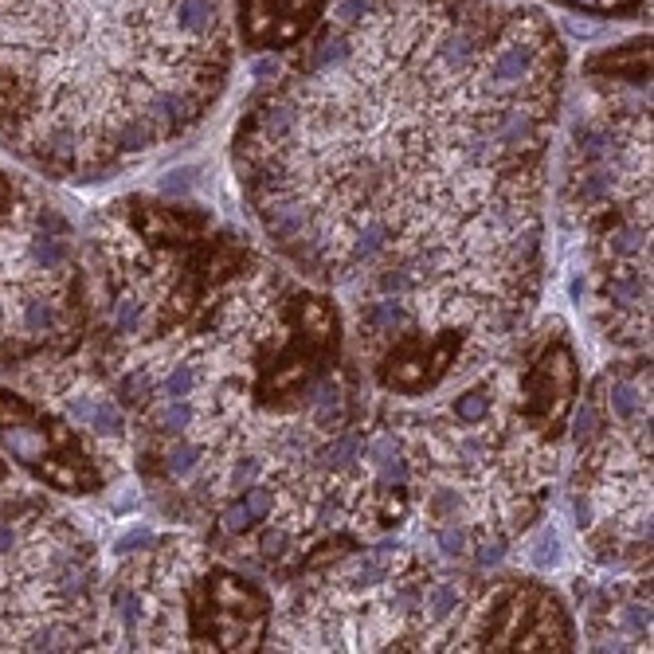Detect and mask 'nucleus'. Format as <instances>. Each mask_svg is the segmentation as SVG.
Segmentation results:
<instances>
[{"mask_svg": "<svg viewBox=\"0 0 654 654\" xmlns=\"http://www.w3.org/2000/svg\"><path fill=\"white\" fill-rule=\"evenodd\" d=\"M467 341L470 333L463 326H443L427 333L412 322L384 345V357H380V365H373V373L396 396H427L431 388H439L455 373Z\"/></svg>", "mask_w": 654, "mask_h": 654, "instance_id": "6", "label": "nucleus"}, {"mask_svg": "<svg viewBox=\"0 0 654 654\" xmlns=\"http://www.w3.org/2000/svg\"><path fill=\"white\" fill-rule=\"evenodd\" d=\"M572 643V623L549 588L506 580L490 588L486 608L470 615L467 631L451 635L447 651H572Z\"/></svg>", "mask_w": 654, "mask_h": 654, "instance_id": "3", "label": "nucleus"}, {"mask_svg": "<svg viewBox=\"0 0 654 654\" xmlns=\"http://www.w3.org/2000/svg\"><path fill=\"white\" fill-rule=\"evenodd\" d=\"M576 12H592V16H643L647 0H561Z\"/></svg>", "mask_w": 654, "mask_h": 654, "instance_id": "9", "label": "nucleus"}, {"mask_svg": "<svg viewBox=\"0 0 654 654\" xmlns=\"http://www.w3.org/2000/svg\"><path fill=\"white\" fill-rule=\"evenodd\" d=\"M576 384H580L576 357L564 337V326L557 322V333L529 353V365H521L517 376V416L533 439L553 443L561 435L576 400Z\"/></svg>", "mask_w": 654, "mask_h": 654, "instance_id": "5", "label": "nucleus"}, {"mask_svg": "<svg viewBox=\"0 0 654 654\" xmlns=\"http://www.w3.org/2000/svg\"><path fill=\"white\" fill-rule=\"evenodd\" d=\"M0 447L44 486L63 494H94L106 486V470L91 451V435L75 431L67 416L36 396L0 388Z\"/></svg>", "mask_w": 654, "mask_h": 654, "instance_id": "2", "label": "nucleus"}, {"mask_svg": "<svg viewBox=\"0 0 654 654\" xmlns=\"http://www.w3.org/2000/svg\"><path fill=\"white\" fill-rule=\"evenodd\" d=\"M44 204L40 200H24V188L16 185L4 169H0V235H8L16 224H24V220H32L36 212H40Z\"/></svg>", "mask_w": 654, "mask_h": 654, "instance_id": "8", "label": "nucleus"}, {"mask_svg": "<svg viewBox=\"0 0 654 654\" xmlns=\"http://www.w3.org/2000/svg\"><path fill=\"white\" fill-rule=\"evenodd\" d=\"M596 83H627V87H647L651 83V40L639 36L623 47H608L584 67Z\"/></svg>", "mask_w": 654, "mask_h": 654, "instance_id": "7", "label": "nucleus"}, {"mask_svg": "<svg viewBox=\"0 0 654 654\" xmlns=\"http://www.w3.org/2000/svg\"><path fill=\"white\" fill-rule=\"evenodd\" d=\"M188 651H259L267 643L271 600L243 576L212 568L188 596Z\"/></svg>", "mask_w": 654, "mask_h": 654, "instance_id": "4", "label": "nucleus"}, {"mask_svg": "<svg viewBox=\"0 0 654 654\" xmlns=\"http://www.w3.org/2000/svg\"><path fill=\"white\" fill-rule=\"evenodd\" d=\"M4 478H8V467H4V459H0V482H4Z\"/></svg>", "mask_w": 654, "mask_h": 654, "instance_id": "10", "label": "nucleus"}, {"mask_svg": "<svg viewBox=\"0 0 654 654\" xmlns=\"http://www.w3.org/2000/svg\"><path fill=\"white\" fill-rule=\"evenodd\" d=\"M228 71L224 0H0V134L47 173L185 134Z\"/></svg>", "mask_w": 654, "mask_h": 654, "instance_id": "1", "label": "nucleus"}]
</instances>
